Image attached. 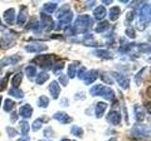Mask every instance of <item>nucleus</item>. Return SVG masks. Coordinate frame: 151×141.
I'll list each match as a JSON object with an SVG mask.
<instances>
[{"label":"nucleus","mask_w":151,"mask_h":141,"mask_svg":"<svg viewBox=\"0 0 151 141\" xmlns=\"http://www.w3.org/2000/svg\"><path fill=\"white\" fill-rule=\"evenodd\" d=\"M93 25V19L89 15H82L78 17L77 21L75 23V29L78 28V31H83L84 29L90 27Z\"/></svg>","instance_id":"f257e3e1"},{"label":"nucleus","mask_w":151,"mask_h":141,"mask_svg":"<svg viewBox=\"0 0 151 141\" xmlns=\"http://www.w3.org/2000/svg\"><path fill=\"white\" fill-rule=\"evenodd\" d=\"M53 56H39L33 60L34 62H37V65H39L42 69H50L53 67Z\"/></svg>","instance_id":"f03ea898"},{"label":"nucleus","mask_w":151,"mask_h":141,"mask_svg":"<svg viewBox=\"0 0 151 141\" xmlns=\"http://www.w3.org/2000/svg\"><path fill=\"white\" fill-rule=\"evenodd\" d=\"M132 134L135 135V137H149L150 129L147 125L137 124L132 129Z\"/></svg>","instance_id":"7ed1b4c3"},{"label":"nucleus","mask_w":151,"mask_h":141,"mask_svg":"<svg viewBox=\"0 0 151 141\" xmlns=\"http://www.w3.org/2000/svg\"><path fill=\"white\" fill-rule=\"evenodd\" d=\"M112 75L114 76V78L116 79L117 83L119 84V86L123 88H127L129 86V80L126 78L124 75L122 74H119V73H113Z\"/></svg>","instance_id":"20e7f679"},{"label":"nucleus","mask_w":151,"mask_h":141,"mask_svg":"<svg viewBox=\"0 0 151 141\" xmlns=\"http://www.w3.org/2000/svg\"><path fill=\"white\" fill-rule=\"evenodd\" d=\"M42 26L44 28H46V30H51L54 27V22L52 18L45 15V13H42Z\"/></svg>","instance_id":"39448f33"},{"label":"nucleus","mask_w":151,"mask_h":141,"mask_svg":"<svg viewBox=\"0 0 151 141\" xmlns=\"http://www.w3.org/2000/svg\"><path fill=\"white\" fill-rule=\"evenodd\" d=\"M97 77H98V72L96 70H90V72L86 73L83 80L85 81V84L86 85H90L96 81Z\"/></svg>","instance_id":"423d86ee"},{"label":"nucleus","mask_w":151,"mask_h":141,"mask_svg":"<svg viewBox=\"0 0 151 141\" xmlns=\"http://www.w3.org/2000/svg\"><path fill=\"white\" fill-rule=\"evenodd\" d=\"M108 121L112 125H118L121 121V115L117 111H111L107 117Z\"/></svg>","instance_id":"0eeeda50"},{"label":"nucleus","mask_w":151,"mask_h":141,"mask_svg":"<svg viewBox=\"0 0 151 141\" xmlns=\"http://www.w3.org/2000/svg\"><path fill=\"white\" fill-rule=\"evenodd\" d=\"M55 120H59L60 123H69L72 121V118H70L66 113L64 112H58L53 116Z\"/></svg>","instance_id":"6e6552de"},{"label":"nucleus","mask_w":151,"mask_h":141,"mask_svg":"<svg viewBox=\"0 0 151 141\" xmlns=\"http://www.w3.org/2000/svg\"><path fill=\"white\" fill-rule=\"evenodd\" d=\"M49 91L51 93L52 97L54 99H57L59 97V94L60 92V85L58 84L57 81H53L50 85H49Z\"/></svg>","instance_id":"1a4fd4ad"},{"label":"nucleus","mask_w":151,"mask_h":141,"mask_svg":"<svg viewBox=\"0 0 151 141\" xmlns=\"http://www.w3.org/2000/svg\"><path fill=\"white\" fill-rule=\"evenodd\" d=\"M32 111H33L32 107L29 105H25L20 107V109H19V114H20L23 118H25V119H28V118L31 117Z\"/></svg>","instance_id":"9d476101"},{"label":"nucleus","mask_w":151,"mask_h":141,"mask_svg":"<svg viewBox=\"0 0 151 141\" xmlns=\"http://www.w3.org/2000/svg\"><path fill=\"white\" fill-rule=\"evenodd\" d=\"M150 18V7L148 5H145V6L141 9L140 12V19L143 23L148 22Z\"/></svg>","instance_id":"9b49d317"},{"label":"nucleus","mask_w":151,"mask_h":141,"mask_svg":"<svg viewBox=\"0 0 151 141\" xmlns=\"http://www.w3.org/2000/svg\"><path fill=\"white\" fill-rule=\"evenodd\" d=\"M20 59H21V58H17V56H7V58H3L1 61H0V67H4V66L11 65V64H15Z\"/></svg>","instance_id":"f8f14e48"},{"label":"nucleus","mask_w":151,"mask_h":141,"mask_svg":"<svg viewBox=\"0 0 151 141\" xmlns=\"http://www.w3.org/2000/svg\"><path fill=\"white\" fill-rule=\"evenodd\" d=\"M101 96H103L107 101H111L115 97L114 91H113L112 89L111 88H109V87H104L103 88L102 92H101Z\"/></svg>","instance_id":"ddd939ff"},{"label":"nucleus","mask_w":151,"mask_h":141,"mask_svg":"<svg viewBox=\"0 0 151 141\" xmlns=\"http://www.w3.org/2000/svg\"><path fill=\"white\" fill-rule=\"evenodd\" d=\"M107 103L104 102H98L97 105L96 106V114L97 118H101L104 114H105V111L107 109Z\"/></svg>","instance_id":"4468645a"},{"label":"nucleus","mask_w":151,"mask_h":141,"mask_svg":"<svg viewBox=\"0 0 151 141\" xmlns=\"http://www.w3.org/2000/svg\"><path fill=\"white\" fill-rule=\"evenodd\" d=\"M106 14H107V11L103 6H99L93 11V15L97 20H102V19H104L106 16Z\"/></svg>","instance_id":"2eb2a0df"},{"label":"nucleus","mask_w":151,"mask_h":141,"mask_svg":"<svg viewBox=\"0 0 151 141\" xmlns=\"http://www.w3.org/2000/svg\"><path fill=\"white\" fill-rule=\"evenodd\" d=\"M4 19L9 25H12L14 23V19H15V15H14V9H9L8 11H5L4 13Z\"/></svg>","instance_id":"dca6fc26"},{"label":"nucleus","mask_w":151,"mask_h":141,"mask_svg":"<svg viewBox=\"0 0 151 141\" xmlns=\"http://www.w3.org/2000/svg\"><path fill=\"white\" fill-rule=\"evenodd\" d=\"M46 48V46L42 45V44H31L26 46V50L27 52H31V53H36V52L42 51Z\"/></svg>","instance_id":"f3484780"},{"label":"nucleus","mask_w":151,"mask_h":141,"mask_svg":"<svg viewBox=\"0 0 151 141\" xmlns=\"http://www.w3.org/2000/svg\"><path fill=\"white\" fill-rule=\"evenodd\" d=\"M22 79H23V73H18L13 76L12 80V85L13 88H18V87L20 86L22 83Z\"/></svg>","instance_id":"a211bd4d"},{"label":"nucleus","mask_w":151,"mask_h":141,"mask_svg":"<svg viewBox=\"0 0 151 141\" xmlns=\"http://www.w3.org/2000/svg\"><path fill=\"white\" fill-rule=\"evenodd\" d=\"M27 18V9H22V11H20V13H19L18 18H17V25L23 26L24 24L26 23Z\"/></svg>","instance_id":"6ab92c4d"},{"label":"nucleus","mask_w":151,"mask_h":141,"mask_svg":"<svg viewBox=\"0 0 151 141\" xmlns=\"http://www.w3.org/2000/svg\"><path fill=\"white\" fill-rule=\"evenodd\" d=\"M48 78H49L48 73H45V72H42L40 73H38L37 79H36V83L39 84V85H42V84H44Z\"/></svg>","instance_id":"aec40b11"},{"label":"nucleus","mask_w":151,"mask_h":141,"mask_svg":"<svg viewBox=\"0 0 151 141\" xmlns=\"http://www.w3.org/2000/svg\"><path fill=\"white\" fill-rule=\"evenodd\" d=\"M120 15V9L118 7H113L110 11V19L111 21H115Z\"/></svg>","instance_id":"412c9836"},{"label":"nucleus","mask_w":151,"mask_h":141,"mask_svg":"<svg viewBox=\"0 0 151 141\" xmlns=\"http://www.w3.org/2000/svg\"><path fill=\"white\" fill-rule=\"evenodd\" d=\"M135 119L139 121H142L145 119V113L143 108H142L140 105H137L135 107Z\"/></svg>","instance_id":"4be33fe9"},{"label":"nucleus","mask_w":151,"mask_h":141,"mask_svg":"<svg viewBox=\"0 0 151 141\" xmlns=\"http://www.w3.org/2000/svg\"><path fill=\"white\" fill-rule=\"evenodd\" d=\"M103 88L104 87L102 86V85H96V86L91 88V89H90V93H91V95H93V96L101 95Z\"/></svg>","instance_id":"5701e85b"},{"label":"nucleus","mask_w":151,"mask_h":141,"mask_svg":"<svg viewBox=\"0 0 151 141\" xmlns=\"http://www.w3.org/2000/svg\"><path fill=\"white\" fill-rule=\"evenodd\" d=\"M9 95H12L13 96L14 98H16V99H21L24 97V93L23 91H21L20 89H18V88H12V89H9Z\"/></svg>","instance_id":"b1692460"},{"label":"nucleus","mask_w":151,"mask_h":141,"mask_svg":"<svg viewBox=\"0 0 151 141\" xmlns=\"http://www.w3.org/2000/svg\"><path fill=\"white\" fill-rule=\"evenodd\" d=\"M72 19H73V13L69 11L67 14H65L63 18L60 19V24H61V25H67V24L71 23Z\"/></svg>","instance_id":"393cba45"},{"label":"nucleus","mask_w":151,"mask_h":141,"mask_svg":"<svg viewBox=\"0 0 151 141\" xmlns=\"http://www.w3.org/2000/svg\"><path fill=\"white\" fill-rule=\"evenodd\" d=\"M110 26V25H109V23L107 21H103L101 23H99L97 25V27L96 28V31L98 32V33H102V32H105L108 27Z\"/></svg>","instance_id":"a878e982"},{"label":"nucleus","mask_w":151,"mask_h":141,"mask_svg":"<svg viewBox=\"0 0 151 141\" xmlns=\"http://www.w3.org/2000/svg\"><path fill=\"white\" fill-rule=\"evenodd\" d=\"M77 66H78V64H76V63H72V64H70V65L68 66L67 73H68V75H69V77H70V78L75 77L76 72H77Z\"/></svg>","instance_id":"bb28decb"},{"label":"nucleus","mask_w":151,"mask_h":141,"mask_svg":"<svg viewBox=\"0 0 151 141\" xmlns=\"http://www.w3.org/2000/svg\"><path fill=\"white\" fill-rule=\"evenodd\" d=\"M26 73L28 78H32L36 75V68L33 65H29L26 68Z\"/></svg>","instance_id":"cd10ccee"},{"label":"nucleus","mask_w":151,"mask_h":141,"mask_svg":"<svg viewBox=\"0 0 151 141\" xmlns=\"http://www.w3.org/2000/svg\"><path fill=\"white\" fill-rule=\"evenodd\" d=\"M14 105H15V103L12 100H9V99H7V100L5 101V103H4V109H5V111L9 112L13 109Z\"/></svg>","instance_id":"c85d7f7f"},{"label":"nucleus","mask_w":151,"mask_h":141,"mask_svg":"<svg viewBox=\"0 0 151 141\" xmlns=\"http://www.w3.org/2000/svg\"><path fill=\"white\" fill-rule=\"evenodd\" d=\"M9 73L5 75L2 79H0V91H3L4 89L7 88L8 82H9Z\"/></svg>","instance_id":"c756f323"},{"label":"nucleus","mask_w":151,"mask_h":141,"mask_svg":"<svg viewBox=\"0 0 151 141\" xmlns=\"http://www.w3.org/2000/svg\"><path fill=\"white\" fill-rule=\"evenodd\" d=\"M68 12H69V6L68 5H64V6H63L60 9L59 12L57 13V17H58L59 19H60V18H63L65 14H67Z\"/></svg>","instance_id":"7c9ffc66"},{"label":"nucleus","mask_w":151,"mask_h":141,"mask_svg":"<svg viewBox=\"0 0 151 141\" xmlns=\"http://www.w3.org/2000/svg\"><path fill=\"white\" fill-rule=\"evenodd\" d=\"M44 9L45 12H48V13H52L55 11V9H57V3H46Z\"/></svg>","instance_id":"2f4dec72"},{"label":"nucleus","mask_w":151,"mask_h":141,"mask_svg":"<svg viewBox=\"0 0 151 141\" xmlns=\"http://www.w3.org/2000/svg\"><path fill=\"white\" fill-rule=\"evenodd\" d=\"M49 103V100L46 96H41L38 101V105L40 107H46Z\"/></svg>","instance_id":"473e14b6"},{"label":"nucleus","mask_w":151,"mask_h":141,"mask_svg":"<svg viewBox=\"0 0 151 141\" xmlns=\"http://www.w3.org/2000/svg\"><path fill=\"white\" fill-rule=\"evenodd\" d=\"M19 125H20L22 134L23 135H27L28 133V131H29V129H30L29 124H28L27 121H20V124H19Z\"/></svg>","instance_id":"72a5a7b5"},{"label":"nucleus","mask_w":151,"mask_h":141,"mask_svg":"<svg viewBox=\"0 0 151 141\" xmlns=\"http://www.w3.org/2000/svg\"><path fill=\"white\" fill-rule=\"evenodd\" d=\"M71 134L76 136H81L83 134V130L78 126H73L72 129H71Z\"/></svg>","instance_id":"f704fd0d"},{"label":"nucleus","mask_w":151,"mask_h":141,"mask_svg":"<svg viewBox=\"0 0 151 141\" xmlns=\"http://www.w3.org/2000/svg\"><path fill=\"white\" fill-rule=\"evenodd\" d=\"M96 54L99 56V58H110L111 56L108 51H105V50H98V51H96Z\"/></svg>","instance_id":"c9c22d12"},{"label":"nucleus","mask_w":151,"mask_h":141,"mask_svg":"<svg viewBox=\"0 0 151 141\" xmlns=\"http://www.w3.org/2000/svg\"><path fill=\"white\" fill-rule=\"evenodd\" d=\"M63 67H64V63H63V62H58V63H55V64L53 65V67H52V69H53L54 73H57L58 72H60V70H63Z\"/></svg>","instance_id":"e433bc0d"},{"label":"nucleus","mask_w":151,"mask_h":141,"mask_svg":"<svg viewBox=\"0 0 151 141\" xmlns=\"http://www.w3.org/2000/svg\"><path fill=\"white\" fill-rule=\"evenodd\" d=\"M42 124V122L41 120H36L32 123V130H33V131H37V130L41 129Z\"/></svg>","instance_id":"4c0bfd02"},{"label":"nucleus","mask_w":151,"mask_h":141,"mask_svg":"<svg viewBox=\"0 0 151 141\" xmlns=\"http://www.w3.org/2000/svg\"><path fill=\"white\" fill-rule=\"evenodd\" d=\"M59 81H60V83L63 85V86H66V85L68 84V79H67V77L65 76V75H60V79H59Z\"/></svg>","instance_id":"58836bf2"},{"label":"nucleus","mask_w":151,"mask_h":141,"mask_svg":"<svg viewBox=\"0 0 151 141\" xmlns=\"http://www.w3.org/2000/svg\"><path fill=\"white\" fill-rule=\"evenodd\" d=\"M7 131H8L9 135L11 136V137H12V136H15V135H17L16 130L14 129V128H12V127H8V128H7Z\"/></svg>","instance_id":"ea45409f"},{"label":"nucleus","mask_w":151,"mask_h":141,"mask_svg":"<svg viewBox=\"0 0 151 141\" xmlns=\"http://www.w3.org/2000/svg\"><path fill=\"white\" fill-rule=\"evenodd\" d=\"M85 74H86V69H85V68L83 67V68H81V69H80V70H78V78L82 79V78H84Z\"/></svg>","instance_id":"a19ab883"},{"label":"nucleus","mask_w":151,"mask_h":141,"mask_svg":"<svg viewBox=\"0 0 151 141\" xmlns=\"http://www.w3.org/2000/svg\"><path fill=\"white\" fill-rule=\"evenodd\" d=\"M127 35L129 36V38H134L135 35H134V30L132 29L131 27H129V29H127Z\"/></svg>","instance_id":"79ce46f5"},{"label":"nucleus","mask_w":151,"mask_h":141,"mask_svg":"<svg viewBox=\"0 0 151 141\" xmlns=\"http://www.w3.org/2000/svg\"><path fill=\"white\" fill-rule=\"evenodd\" d=\"M102 80L104 82H106V83H108V84H112L113 82H112V80H109V79H111L109 76H107V75H102Z\"/></svg>","instance_id":"37998d69"},{"label":"nucleus","mask_w":151,"mask_h":141,"mask_svg":"<svg viewBox=\"0 0 151 141\" xmlns=\"http://www.w3.org/2000/svg\"><path fill=\"white\" fill-rule=\"evenodd\" d=\"M17 119H18L17 114H16L15 112H13L12 114V121H15V120H17Z\"/></svg>","instance_id":"c03bdc74"},{"label":"nucleus","mask_w":151,"mask_h":141,"mask_svg":"<svg viewBox=\"0 0 151 141\" xmlns=\"http://www.w3.org/2000/svg\"><path fill=\"white\" fill-rule=\"evenodd\" d=\"M18 141H30V139H29V137H27V136H24V137L19 138Z\"/></svg>","instance_id":"a18cd8bd"},{"label":"nucleus","mask_w":151,"mask_h":141,"mask_svg":"<svg viewBox=\"0 0 151 141\" xmlns=\"http://www.w3.org/2000/svg\"><path fill=\"white\" fill-rule=\"evenodd\" d=\"M60 141H70L69 139H67V138H63Z\"/></svg>","instance_id":"49530a36"},{"label":"nucleus","mask_w":151,"mask_h":141,"mask_svg":"<svg viewBox=\"0 0 151 141\" xmlns=\"http://www.w3.org/2000/svg\"><path fill=\"white\" fill-rule=\"evenodd\" d=\"M108 141H117L116 138H111L110 140H108Z\"/></svg>","instance_id":"de8ad7c7"},{"label":"nucleus","mask_w":151,"mask_h":141,"mask_svg":"<svg viewBox=\"0 0 151 141\" xmlns=\"http://www.w3.org/2000/svg\"><path fill=\"white\" fill-rule=\"evenodd\" d=\"M1 100H2V96L0 95V105H1Z\"/></svg>","instance_id":"09e8293b"},{"label":"nucleus","mask_w":151,"mask_h":141,"mask_svg":"<svg viewBox=\"0 0 151 141\" xmlns=\"http://www.w3.org/2000/svg\"><path fill=\"white\" fill-rule=\"evenodd\" d=\"M40 141H50V140H40Z\"/></svg>","instance_id":"8fccbe9b"}]
</instances>
